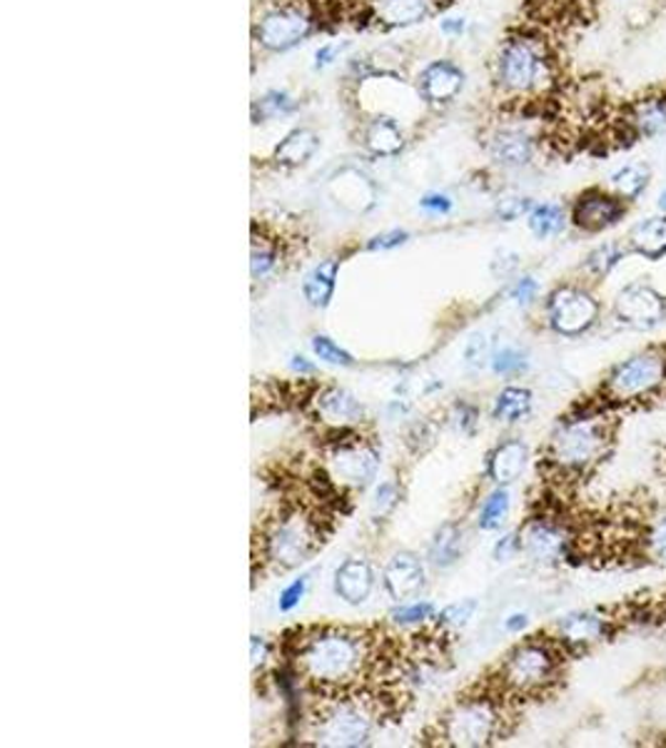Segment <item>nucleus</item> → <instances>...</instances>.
Instances as JSON below:
<instances>
[{"label":"nucleus","mask_w":666,"mask_h":748,"mask_svg":"<svg viewBox=\"0 0 666 748\" xmlns=\"http://www.w3.org/2000/svg\"><path fill=\"white\" fill-rule=\"evenodd\" d=\"M652 182V170L646 168L644 163H624L609 175V190H614L619 198L626 200L629 205L636 200H642V196L650 188Z\"/></svg>","instance_id":"nucleus-28"},{"label":"nucleus","mask_w":666,"mask_h":748,"mask_svg":"<svg viewBox=\"0 0 666 748\" xmlns=\"http://www.w3.org/2000/svg\"><path fill=\"white\" fill-rule=\"evenodd\" d=\"M385 587L390 591V596L397 602H404V599H412L420 594V589L424 587V569L422 561L414 557V554H395L390 559V565L385 567Z\"/></svg>","instance_id":"nucleus-22"},{"label":"nucleus","mask_w":666,"mask_h":748,"mask_svg":"<svg viewBox=\"0 0 666 748\" xmlns=\"http://www.w3.org/2000/svg\"><path fill=\"white\" fill-rule=\"evenodd\" d=\"M504 734V714L492 699H467L442 716L437 741L444 746H489Z\"/></svg>","instance_id":"nucleus-7"},{"label":"nucleus","mask_w":666,"mask_h":748,"mask_svg":"<svg viewBox=\"0 0 666 748\" xmlns=\"http://www.w3.org/2000/svg\"><path fill=\"white\" fill-rule=\"evenodd\" d=\"M626 245L632 253H636L644 260L656 263L666 257V215H652L644 217L629 230Z\"/></svg>","instance_id":"nucleus-23"},{"label":"nucleus","mask_w":666,"mask_h":748,"mask_svg":"<svg viewBox=\"0 0 666 748\" xmlns=\"http://www.w3.org/2000/svg\"><path fill=\"white\" fill-rule=\"evenodd\" d=\"M666 390V349H646L624 359L609 372L604 397L612 404H634L654 400Z\"/></svg>","instance_id":"nucleus-9"},{"label":"nucleus","mask_w":666,"mask_h":748,"mask_svg":"<svg viewBox=\"0 0 666 748\" xmlns=\"http://www.w3.org/2000/svg\"><path fill=\"white\" fill-rule=\"evenodd\" d=\"M434 614V606L422 602V604H410V606H400L392 612V618L397 624H420L424 618H430Z\"/></svg>","instance_id":"nucleus-43"},{"label":"nucleus","mask_w":666,"mask_h":748,"mask_svg":"<svg viewBox=\"0 0 666 748\" xmlns=\"http://www.w3.org/2000/svg\"><path fill=\"white\" fill-rule=\"evenodd\" d=\"M465 86L467 72L452 58L430 60L428 66L420 70L418 80H414V88H418L420 98L428 108H444L455 103Z\"/></svg>","instance_id":"nucleus-16"},{"label":"nucleus","mask_w":666,"mask_h":748,"mask_svg":"<svg viewBox=\"0 0 666 748\" xmlns=\"http://www.w3.org/2000/svg\"><path fill=\"white\" fill-rule=\"evenodd\" d=\"M559 677V649L550 641H524L499 667V686L512 696H536Z\"/></svg>","instance_id":"nucleus-6"},{"label":"nucleus","mask_w":666,"mask_h":748,"mask_svg":"<svg viewBox=\"0 0 666 748\" xmlns=\"http://www.w3.org/2000/svg\"><path fill=\"white\" fill-rule=\"evenodd\" d=\"M530 410H532V392L522 390V387H507V390L499 394L495 402V417L502 422L522 420Z\"/></svg>","instance_id":"nucleus-35"},{"label":"nucleus","mask_w":666,"mask_h":748,"mask_svg":"<svg viewBox=\"0 0 666 748\" xmlns=\"http://www.w3.org/2000/svg\"><path fill=\"white\" fill-rule=\"evenodd\" d=\"M375 587V571L363 559H349L337 569L335 591L347 604H363Z\"/></svg>","instance_id":"nucleus-25"},{"label":"nucleus","mask_w":666,"mask_h":748,"mask_svg":"<svg viewBox=\"0 0 666 748\" xmlns=\"http://www.w3.org/2000/svg\"><path fill=\"white\" fill-rule=\"evenodd\" d=\"M475 602H462V604H452L444 609V612L437 616V624L440 626H465L471 614H475Z\"/></svg>","instance_id":"nucleus-42"},{"label":"nucleus","mask_w":666,"mask_h":748,"mask_svg":"<svg viewBox=\"0 0 666 748\" xmlns=\"http://www.w3.org/2000/svg\"><path fill=\"white\" fill-rule=\"evenodd\" d=\"M342 51H345V45H340V43H322L320 48L314 51V68L322 70V68L335 66V63L340 60Z\"/></svg>","instance_id":"nucleus-45"},{"label":"nucleus","mask_w":666,"mask_h":748,"mask_svg":"<svg viewBox=\"0 0 666 748\" xmlns=\"http://www.w3.org/2000/svg\"><path fill=\"white\" fill-rule=\"evenodd\" d=\"M377 641L349 626H320L292 644L298 677L322 696H347L377 669Z\"/></svg>","instance_id":"nucleus-1"},{"label":"nucleus","mask_w":666,"mask_h":748,"mask_svg":"<svg viewBox=\"0 0 666 748\" xmlns=\"http://www.w3.org/2000/svg\"><path fill=\"white\" fill-rule=\"evenodd\" d=\"M532 208H534L532 198L510 196V198H502L497 202V217L502 220V223H514V220L530 215Z\"/></svg>","instance_id":"nucleus-40"},{"label":"nucleus","mask_w":666,"mask_h":748,"mask_svg":"<svg viewBox=\"0 0 666 748\" xmlns=\"http://www.w3.org/2000/svg\"><path fill=\"white\" fill-rule=\"evenodd\" d=\"M485 150L489 160L504 170L530 168L540 155V135L526 123L504 120L497 123L485 137Z\"/></svg>","instance_id":"nucleus-11"},{"label":"nucleus","mask_w":666,"mask_h":748,"mask_svg":"<svg viewBox=\"0 0 666 748\" xmlns=\"http://www.w3.org/2000/svg\"><path fill=\"white\" fill-rule=\"evenodd\" d=\"M320 27V13L312 0H270L253 21V43L265 53L298 48Z\"/></svg>","instance_id":"nucleus-4"},{"label":"nucleus","mask_w":666,"mask_h":748,"mask_svg":"<svg viewBox=\"0 0 666 748\" xmlns=\"http://www.w3.org/2000/svg\"><path fill=\"white\" fill-rule=\"evenodd\" d=\"M624 127L634 141H662L666 137V90L640 96L624 110Z\"/></svg>","instance_id":"nucleus-20"},{"label":"nucleus","mask_w":666,"mask_h":748,"mask_svg":"<svg viewBox=\"0 0 666 748\" xmlns=\"http://www.w3.org/2000/svg\"><path fill=\"white\" fill-rule=\"evenodd\" d=\"M337 267L340 263L335 257H330L322 265L314 267V270L304 277L302 294L312 308H328L332 300V292H335V280H337Z\"/></svg>","instance_id":"nucleus-29"},{"label":"nucleus","mask_w":666,"mask_h":748,"mask_svg":"<svg viewBox=\"0 0 666 748\" xmlns=\"http://www.w3.org/2000/svg\"><path fill=\"white\" fill-rule=\"evenodd\" d=\"M314 404H318L320 417H325L328 422L347 424V422H355L363 417V408H359V402L345 390H325L318 397V400H314Z\"/></svg>","instance_id":"nucleus-31"},{"label":"nucleus","mask_w":666,"mask_h":748,"mask_svg":"<svg viewBox=\"0 0 666 748\" xmlns=\"http://www.w3.org/2000/svg\"><path fill=\"white\" fill-rule=\"evenodd\" d=\"M459 554H462V532L455 524H444L432 539V547H430L432 565L449 567L459 559Z\"/></svg>","instance_id":"nucleus-34"},{"label":"nucleus","mask_w":666,"mask_h":748,"mask_svg":"<svg viewBox=\"0 0 666 748\" xmlns=\"http://www.w3.org/2000/svg\"><path fill=\"white\" fill-rule=\"evenodd\" d=\"M609 442H612V424L604 420V414L567 420L554 432L547 461L559 475H581L604 459Z\"/></svg>","instance_id":"nucleus-3"},{"label":"nucleus","mask_w":666,"mask_h":748,"mask_svg":"<svg viewBox=\"0 0 666 748\" xmlns=\"http://www.w3.org/2000/svg\"><path fill=\"white\" fill-rule=\"evenodd\" d=\"M452 0H363V18L379 31L412 27L444 11Z\"/></svg>","instance_id":"nucleus-15"},{"label":"nucleus","mask_w":666,"mask_h":748,"mask_svg":"<svg viewBox=\"0 0 666 748\" xmlns=\"http://www.w3.org/2000/svg\"><path fill=\"white\" fill-rule=\"evenodd\" d=\"M489 78L497 96L510 103L544 100L559 82L557 53L542 33L514 31L497 45Z\"/></svg>","instance_id":"nucleus-2"},{"label":"nucleus","mask_w":666,"mask_h":748,"mask_svg":"<svg viewBox=\"0 0 666 748\" xmlns=\"http://www.w3.org/2000/svg\"><path fill=\"white\" fill-rule=\"evenodd\" d=\"M379 467V455L373 445L359 437L332 442L328 451L330 482L340 487L363 489L373 482Z\"/></svg>","instance_id":"nucleus-12"},{"label":"nucleus","mask_w":666,"mask_h":748,"mask_svg":"<svg viewBox=\"0 0 666 748\" xmlns=\"http://www.w3.org/2000/svg\"><path fill=\"white\" fill-rule=\"evenodd\" d=\"M420 208L430 215H447L452 212V198L444 196V192H430L420 200Z\"/></svg>","instance_id":"nucleus-46"},{"label":"nucleus","mask_w":666,"mask_h":748,"mask_svg":"<svg viewBox=\"0 0 666 748\" xmlns=\"http://www.w3.org/2000/svg\"><path fill=\"white\" fill-rule=\"evenodd\" d=\"M614 312L619 320L626 322V325L644 330L659 325L666 315V302L659 292L650 288V284L636 282L617 294Z\"/></svg>","instance_id":"nucleus-18"},{"label":"nucleus","mask_w":666,"mask_h":748,"mask_svg":"<svg viewBox=\"0 0 666 748\" xmlns=\"http://www.w3.org/2000/svg\"><path fill=\"white\" fill-rule=\"evenodd\" d=\"M328 192L335 200V205L355 212V215H363L377 205V185L357 168H345L332 175Z\"/></svg>","instance_id":"nucleus-21"},{"label":"nucleus","mask_w":666,"mask_h":748,"mask_svg":"<svg viewBox=\"0 0 666 748\" xmlns=\"http://www.w3.org/2000/svg\"><path fill=\"white\" fill-rule=\"evenodd\" d=\"M277 265H280V245H277V237H270L257 230L253 233V253H249V272H253V280H265L270 277Z\"/></svg>","instance_id":"nucleus-32"},{"label":"nucleus","mask_w":666,"mask_h":748,"mask_svg":"<svg viewBox=\"0 0 666 748\" xmlns=\"http://www.w3.org/2000/svg\"><path fill=\"white\" fill-rule=\"evenodd\" d=\"M644 554L656 565H666V514H662L644 534Z\"/></svg>","instance_id":"nucleus-38"},{"label":"nucleus","mask_w":666,"mask_h":748,"mask_svg":"<svg viewBox=\"0 0 666 748\" xmlns=\"http://www.w3.org/2000/svg\"><path fill=\"white\" fill-rule=\"evenodd\" d=\"M626 257V249L619 245V243H604L591 249L587 255V263H585V270L591 277H607L612 275L622 260Z\"/></svg>","instance_id":"nucleus-36"},{"label":"nucleus","mask_w":666,"mask_h":748,"mask_svg":"<svg viewBox=\"0 0 666 748\" xmlns=\"http://www.w3.org/2000/svg\"><path fill=\"white\" fill-rule=\"evenodd\" d=\"M507 512H510V492H507V489H497V492L489 494L482 506L479 526H482V529H497V526L507 520Z\"/></svg>","instance_id":"nucleus-37"},{"label":"nucleus","mask_w":666,"mask_h":748,"mask_svg":"<svg viewBox=\"0 0 666 748\" xmlns=\"http://www.w3.org/2000/svg\"><path fill=\"white\" fill-rule=\"evenodd\" d=\"M298 110V100H295L288 90H267L253 103V123H270V120H280Z\"/></svg>","instance_id":"nucleus-33"},{"label":"nucleus","mask_w":666,"mask_h":748,"mask_svg":"<svg viewBox=\"0 0 666 748\" xmlns=\"http://www.w3.org/2000/svg\"><path fill=\"white\" fill-rule=\"evenodd\" d=\"M312 349H314V355H318L320 359H325V362L330 365H342V367H349L355 362L353 355L345 353L340 345H335L330 337L325 335H318V337H312Z\"/></svg>","instance_id":"nucleus-39"},{"label":"nucleus","mask_w":666,"mask_h":748,"mask_svg":"<svg viewBox=\"0 0 666 748\" xmlns=\"http://www.w3.org/2000/svg\"><path fill=\"white\" fill-rule=\"evenodd\" d=\"M467 362L469 365H475V367H482L487 362V357H489V339L482 337V335H477V337H471L469 339V345H467Z\"/></svg>","instance_id":"nucleus-48"},{"label":"nucleus","mask_w":666,"mask_h":748,"mask_svg":"<svg viewBox=\"0 0 666 748\" xmlns=\"http://www.w3.org/2000/svg\"><path fill=\"white\" fill-rule=\"evenodd\" d=\"M322 544L320 520L312 512L290 510L267 524L263 557L275 569H292L308 561Z\"/></svg>","instance_id":"nucleus-5"},{"label":"nucleus","mask_w":666,"mask_h":748,"mask_svg":"<svg viewBox=\"0 0 666 748\" xmlns=\"http://www.w3.org/2000/svg\"><path fill=\"white\" fill-rule=\"evenodd\" d=\"M612 626V618H607L599 612H585V614H571L559 624V639L567 646H591L604 639Z\"/></svg>","instance_id":"nucleus-24"},{"label":"nucleus","mask_w":666,"mask_h":748,"mask_svg":"<svg viewBox=\"0 0 666 748\" xmlns=\"http://www.w3.org/2000/svg\"><path fill=\"white\" fill-rule=\"evenodd\" d=\"M567 223H569L567 210L557 205V202H540V205H534L530 210V215H526V225H530L536 239H550L562 235L564 230H567Z\"/></svg>","instance_id":"nucleus-30"},{"label":"nucleus","mask_w":666,"mask_h":748,"mask_svg":"<svg viewBox=\"0 0 666 748\" xmlns=\"http://www.w3.org/2000/svg\"><path fill=\"white\" fill-rule=\"evenodd\" d=\"M656 208H659L662 215H666V188L659 192V198H656Z\"/></svg>","instance_id":"nucleus-56"},{"label":"nucleus","mask_w":666,"mask_h":748,"mask_svg":"<svg viewBox=\"0 0 666 748\" xmlns=\"http://www.w3.org/2000/svg\"><path fill=\"white\" fill-rule=\"evenodd\" d=\"M375 726V711L353 696H332L314 718V741L320 746H363Z\"/></svg>","instance_id":"nucleus-10"},{"label":"nucleus","mask_w":666,"mask_h":748,"mask_svg":"<svg viewBox=\"0 0 666 748\" xmlns=\"http://www.w3.org/2000/svg\"><path fill=\"white\" fill-rule=\"evenodd\" d=\"M520 549H522V544H520V539H517V534H507L504 539L497 542L495 557H497V561H507V559H512Z\"/></svg>","instance_id":"nucleus-52"},{"label":"nucleus","mask_w":666,"mask_h":748,"mask_svg":"<svg viewBox=\"0 0 666 748\" xmlns=\"http://www.w3.org/2000/svg\"><path fill=\"white\" fill-rule=\"evenodd\" d=\"M599 317V304L587 290L564 284L554 290L547 302V320L554 332L564 337H577L595 325Z\"/></svg>","instance_id":"nucleus-13"},{"label":"nucleus","mask_w":666,"mask_h":748,"mask_svg":"<svg viewBox=\"0 0 666 748\" xmlns=\"http://www.w3.org/2000/svg\"><path fill=\"white\" fill-rule=\"evenodd\" d=\"M410 235L404 233V230H392V233H385V235H377L367 243V249H395L404 245Z\"/></svg>","instance_id":"nucleus-49"},{"label":"nucleus","mask_w":666,"mask_h":748,"mask_svg":"<svg viewBox=\"0 0 666 748\" xmlns=\"http://www.w3.org/2000/svg\"><path fill=\"white\" fill-rule=\"evenodd\" d=\"M524 367H526V359L520 349H514V347L499 349V353L492 357V369L497 375H517V372H522Z\"/></svg>","instance_id":"nucleus-41"},{"label":"nucleus","mask_w":666,"mask_h":748,"mask_svg":"<svg viewBox=\"0 0 666 748\" xmlns=\"http://www.w3.org/2000/svg\"><path fill=\"white\" fill-rule=\"evenodd\" d=\"M626 212L629 202L619 198L614 190L589 188L577 196L569 220L571 225L585 230V233H604V230H612L622 223Z\"/></svg>","instance_id":"nucleus-14"},{"label":"nucleus","mask_w":666,"mask_h":748,"mask_svg":"<svg viewBox=\"0 0 666 748\" xmlns=\"http://www.w3.org/2000/svg\"><path fill=\"white\" fill-rule=\"evenodd\" d=\"M440 33L444 38H462L467 33V18L457 15H444L440 18Z\"/></svg>","instance_id":"nucleus-50"},{"label":"nucleus","mask_w":666,"mask_h":748,"mask_svg":"<svg viewBox=\"0 0 666 748\" xmlns=\"http://www.w3.org/2000/svg\"><path fill=\"white\" fill-rule=\"evenodd\" d=\"M357 143L373 158H397L407 147L404 123L390 115H365L357 120Z\"/></svg>","instance_id":"nucleus-17"},{"label":"nucleus","mask_w":666,"mask_h":748,"mask_svg":"<svg viewBox=\"0 0 666 748\" xmlns=\"http://www.w3.org/2000/svg\"><path fill=\"white\" fill-rule=\"evenodd\" d=\"M292 367L298 369V372H312V365L304 362V357H295L292 359Z\"/></svg>","instance_id":"nucleus-55"},{"label":"nucleus","mask_w":666,"mask_h":748,"mask_svg":"<svg viewBox=\"0 0 666 748\" xmlns=\"http://www.w3.org/2000/svg\"><path fill=\"white\" fill-rule=\"evenodd\" d=\"M304 587H308V577H302L300 581H295V584H290L288 589L282 591V596H280V609L282 612H290V609H295L300 604V599L304 594Z\"/></svg>","instance_id":"nucleus-51"},{"label":"nucleus","mask_w":666,"mask_h":748,"mask_svg":"<svg viewBox=\"0 0 666 748\" xmlns=\"http://www.w3.org/2000/svg\"><path fill=\"white\" fill-rule=\"evenodd\" d=\"M267 657V646L265 641L260 639V636H253V663L257 667V663H263Z\"/></svg>","instance_id":"nucleus-53"},{"label":"nucleus","mask_w":666,"mask_h":748,"mask_svg":"<svg viewBox=\"0 0 666 748\" xmlns=\"http://www.w3.org/2000/svg\"><path fill=\"white\" fill-rule=\"evenodd\" d=\"M504 626L510 632H520V629H524V626H526V616L524 614H514V616H510V622H507Z\"/></svg>","instance_id":"nucleus-54"},{"label":"nucleus","mask_w":666,"mask_h":748,"mask_svg":"<svg viewBox=\"0 0 666 748\" xmlns=\"http://www.w3.org/2000/svg\"><path fill=\"white\" fill-rule=\"evenodd\" d=\"M320 147V135L310 131V127H295L280 143L275 145L273 160L280 168H300L308 163Z\"/></svg>","instance_id":"nucleus-26"},{"label":"nucleus","mask_w":666,"mask_h":748,"mask_svg":"<svg viewBox=\"0 0 666 748\" xmlns=\"http://www.w3.org/2000/svg\"><path fill=\"white\" fill-rule=\"evenodd\" d=\"M526 459H530V451H526L522 442H504V445L495 449L492 459H489V477L497 484H512L524 472Z\"/></svg>","instance_id":"nucleus-27"},{"label":"nucleus","mask_w":666,"mask_h":748,"mask_svg":"<svg viewBox=\"0 0 666 748\" xmlns=\"http://www.w3.org/2000/svg\"><path fill=\"white\" fill-rule=\"evenodd\" d=\"M397 499H400V492H397V484L395 482H382L375 494V512L379 514H387L395 510Z\"/></svg>","instance_id":"nucleus-44"},{"label":"nucleus","mask_w":666,"mask_h":748,"mask_svg":"<svg viewBox=\"0 0 666 748\" xmlns=\"http://www.w3.org/2000/svg\"><path fill=\"white\" fill-rule=\"evenodd\" d=\"M536 292H540V284H536L534 277H520V280L514 282L510 298L520 304H530L536 298Z\"/></svg>","instance_id":"nucleus-47"},{"label":"nucleus","mask_w":666,"mask_h":748,"mask_svg":"<svg viewBox=\"0 0 666 748\" xmlns=\"http://www.w3.org/2000/svg\"><path fill=\"white\" fill-rule=\"evenodd\" d=\"M520 544L526 557L540 561V565H557L569 554L571 539L562 524L552 520H532L524 526Z\"/></svg>","instance_id":"nucleus-19"},{"label":"nucleus","mask_w":666,"mask_h":748,"mask_svg":"<svg viewBox=\"0 0 666 748\" xmlns=\"http://www.w3.org/2000/svg\"><path fill=\"white\" fill-rule=\"evenodd\" d=\"M357 92H355V105L359 118L365 115H390L397 118L400 123H412L422 115V110L428 108L420 98L414 82H407L404 78L395 76V72H367V76L357 78Z\"/></svg>","instance_id":"nucleus-8"}]
</instances>
